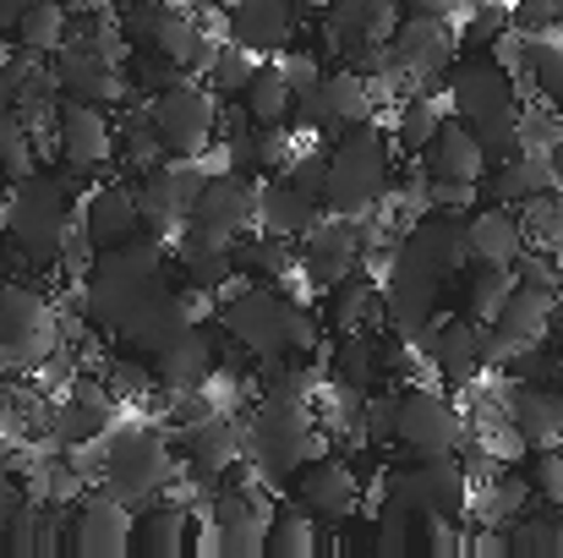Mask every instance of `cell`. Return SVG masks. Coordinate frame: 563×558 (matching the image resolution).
<instances>
[{
    "instance_id": "6da1fadb",
    "label": "cell",
    "mask_w": 563,
    "mask_h": 558,
    "mask_svg": "<svg viewBox=\"0 0 563 558\" xmlns=\"http://www.w3.org/2000/svg\"><path fill=\"white\" fill-rule=\"evenodd\" d=\"M88 192V176L60 165V171H27L22 182L5 186L0 197V252L22 269V280H38L60 269L66 236H71V197Z\"/></svg>"
},
{
    "instance_id": "7a4b0ae2",
    "label": "cell",
    "mask_w": 563,
    "mask_h": 558,
    "mask_svg": "<svg viewBox=\"0 0 563 558\" xmlns=\"http://www.w3.org/2000/svg\"><path fill=\"white\" fill-rule=\"evenodd\" d=\"M165 252H170V241H159V236H148V230H137V236H126V241L93 252L88 269H82V280H77V313H82L104 340H121V335L132 329V318H137L154 296L170 291V280H165Z\"/></svg>"
},
{
    "instance_id": "3957f363",
    "label": "cell",
    "mask_w": 563,
    "mask_h": 558,
    "mask_svg": "<svg viewBox=\"0 0 563 558\" xmlns=\"http://www.w3.org/2000/svg\"><path fill=\"white\" fill-rule=\"evenodd\" d=\"M246 422V471L268 493H290V477L312 460L329 455V433L312 422V405L301 400H263L241 416Z\"/></svg>"
},
{
    "instance_id": "277c9868",
    "label": "cell",
    "mask_w": 563,
    "mask_h": 558,
    "mask_svg": "<svg viewBox=\"0 0 563 558\" xmlns=\"http://www.w3.org/2000/svg\"><path fill=\"white\" fill-rule=\"evenodd\" d=\"M154 427L159 422H121L115 416V427L99 438V477H93V488H104L126 510H137V504H148V499H159V493H170L181 482V460H176V449Z\"/></svg>"
},
{
    "instance_id": "5b68a950",
    "label": "cell",
    "mask_w": 563,
    "mask_h": 558,
    "mask_svg": "<svg viewBox=\"0 0 563 558\" xmlns=\"http://www.w3.org/2000/svg\"><path fill=\"white\" fill-rule=\"evenodd\" d=\"M399 154H394V138H383L377 132V121H362V127H351V132H340L334 143H329V165H323V208L329 214H367L377 208V197L388 192L394 182V165Z\"/></svg>"
},
{
    "instance_id": "8992f818",
    "label": "cell",
    "mask_w": 563,
    "mask_h": 558,
    "mask_svg": "<svg viewBox=\"0 0 563 558\" xmlns=\"http://www.w3.org/2000/svg\"><path fill=\"white\" fill-rule=\"evenodd\" d=\"M60 351V313L38 280H0V372L33 378Z\"/></svg>"
},
{
    "instance_id": "52a82bcc",
    "label": "cell",
    "mask_w": 563,
    "mask_h": 558,
    "mask_svg": "<svg viewBox=\"0 0 563 558\" xmlns=\"http://www.w3.org/2000/svg\"><path fill=\"white\" fill-rule=\"evenodd\" d=\"M563 313V285L553 280H515L498 318L487 324V372L515 368L526 351H542L553 340V324Z\"/></svg>"
},
{
    "instance_id": "ba28073f",
    "label": "cell",
    "mask_w": 563,
    "mask_h": 558,
    "mask_svg": "<svg viewBox=\"0 0 563 558\" xmlns=\"http://www.w3.org/2000/svg\"><path fill=\"white\" fill-rule=\"evenodd\" d=\"M377 88L367 72H356V66H329L307 94H296L290 99V132H301V138H312V132H323L329 143L340 138V132H351V127H362V121H377Z\"/></svg>"
},
{
    "instance_id": "9c48e42d",
    "label": "cell",
    "mask_w": 563,
    "mask_h": 558,
    "mask_svg": "<svg viewBox=\"0 0 563 558\" xmlns=\"http://www.w3.org/2000/svg\"><path fill=\"white\" fill-rule=\"evenodd\" d=\"M268 515H274V493L257 477H246L241 488H224L202 510V537H191V548L213 558H263Z\"/></svg>"
},
{
    "instance_id": "30bf717a",
    "label": "cell",
    "mask_w": 563,
    "mask_h": 558,
    "mask_svg": "<svg viewBox=\"0 0 563 558\" xmlns=\"http://www.w3.org/2000/svg\"><path fill=\"white\" fill-rule=\"evenodd\" d=\"M388 72L399 77V88H427V94H443V72L460 50V28L443 17V11H405L388 33Z\"/></svg>"
},
{
    "instance_id": "8fae6325",
    "label": "cell",
    "mask_w": 563,
    "mask_h": 558,
    "mask_svg": "<svg viewBox=\"0 0 563 558\" xmlns=\"http://www.w3.org/2000/svg\"><path fill=\"white\" fill-rule=\"evenodd\" d=\"M471 438V422L465 411L432 389V383H410L399 389L394 400V444L410 455V460H438V455H460Z\"/></svg>"
},
{
    "instance_id": "7c38bea8",
    "label": "cell",
    "mask_w": 563,
    "mask_h": 558,
    "mask_svg": "<svg viewBox=\"0 0 563 558\" xmlns=\"http://www.w3.org/2000/svg\"><path fill=\"white\" fill-rule=\"evenodd\" d=\"M143 105H148V121H154L165 154H176V160H202V154L213 149L219 99H213L208 83H197V77L181 72V77H170L159 94H148Z\"/></svg>"
},
{
    "instance_id": "4fadbf2b",
    "label": "cell",
    "mask_w": 563,
    "mask_h": 558,
    "mask_svg": "<svg viewBox=\"0 0 563 558\" xmlns=\"http://www.w3.org/2000/svg\"><path fill=\"white\" fill-rule=\"evenodd\" d=\"M383 493L399 499V504L416 510V515L465 521L476 482H471V471L460 466V455H438V460H416L410 471H383Z\"/></svg>"
},
{
    "instance_id": "5bb4252c",
    "label": "cell",
    "mask_w": 563,
    "mask_h": 558,
    "mask_svg": "<svg viewBox=\"0 0 563 558\" xmlns=\"http://www.w3.org/2000/svg\"><path fill=\"white\" fill-rule=\"evenodd\" d=\"M176 460H181V482L187 488H213L219 477L241 471L246 460V422L241 416H202L191 427H176Z\"/></svg>"
},
{
    "instance_id": "9a60e30c",
    "label": "cell",
    "mask_w": 563,
    "mask_h": 558,
    "mask_svg": "<svg viewBox=\"0 0 563 558\" xmlns=\"http://www.w3.org/2000/svg\"><path fill=\"white\" fill-rule=\"evenodd\" d=\"M49 143H55L60 165L99 176L104 165H115V116L104 105H88V99H60L55 121H49Z\"/></svg>"
},
{
    "instance_id": "2e32d148",
    "label": "cell",
    "mask_w": 563,
    "mask_h": 558,
    "mask_svg": "<svg viewBox=\"0 0 563 558\" xmlns=\"http://www.w3.org/2000/svg\"><path fill=\"white\" fill-rule=\"evenodd\" d=\"M202 160H159L154 171H143L137 176V219H143V230L148 236H159V241H170L181 225H187L191 203H197V192H202Z\"/></svg>"
},
{
    "instance_id": "e0dca14e",
    "label": "cell",
    "mask_w": 563,
    "mask_h": 558,
    "mask_svg": "<svg viewBox=\"0 0 563 558\" xmlns=\"http://www.w3.org/2000/svg\"><path fill=\"white\" fill-rule=\"evenodd\" d=\"M362 269V225L351 214H318L312 230L296 241V274L312 291H334L345 274Z\"/></svg>"
},
{
    "instance_id": "ac0fdd59",
    "label": "cell",
    "mask_w": 563,
    "mask_h": 558,
    "mask_svg": "<svg viewBox=\"0 0 563 558\" xmlns=\"http://www.w3.org/2000/svg\"><path fill=\"white\" fill-rule=\"evenodd\" d=\"M290 499L318 521V526H351L362 515V477L345 455H312L290 477Z\"/></svg>"
},
{
    "instance_id": "d6986e66",
    "label": "cell",
    "mask_w": 563,
    "mask_h": 558,
    "mask_svg": "<svg viewBox=\"0 0 563 558\" xmlns=\"http://www.w3.org/2000/svg\"><path fill=\"white\" fill-rule=\"evenodd\" d=\"M377 296H383V329L416 346V340L438 324L443 280H432L427 269H416V263H405V258H388V269L377 274Z\"/></svg>"
},
{
    "instance_id": "ffe728a7",
    "label": "cell",
    "mask_w": 563,
    "mask_h": 558,
    "mask_svg": "<svg viewBox=\"0 0 563 558\" xmlns=\"http://www.w3.org/2000/svg\"><path fill=\"white\" fill-rule=\"evenodd\" d=\"M115 416H121V405H115V394L104 389V378L82 368L49 400V444H55V449L93 444V438H104V433L115 427Z\"/></svg>"
},
{
    "instance_id": "44dd1931",
    "label": "cell",
    "mask_w": 563,
    "mask_h": 558,
    "mask_svg": "<svg viewBox=\"0 0 563 558\" xmlns=\"http://www.w3.org/2000/svg\"><path fill=\"white\" fill-rule=\"evenodd\" d=\"M49 83H55V94L60 99H88V105H126V94H132V83H126V66H115V61H104L93 44H82V39H66L55 55H49Z\"/></svg>"
},
{
    "instance_id": "7402d4cb",
    "label": "cell",
    "mask_w": 563,
    "mask_h": 558,
    "mask_svg": "<svg viewBox=\"0 0 563 558\" xmlns=\"http://www.w3.org/2000/svg\"><path fill=\"white\" fill-rule=\"evenodd\" d=\"M443 105L460 121H482L504 105H520V88L493 55H465V61H449L443 72Z\"/></svg>"
},
{
    "instance_id": "603a6c76",
    "label": "cell",
    "mask_w": 563,
    "mask_h": 558,
    "mask_svg": "<svg viewBox=\"0 0 563 558\" xmlns=\"http://www.w3.org/2000/svg\"><path fill=\"white\" fill-rule=\"evenodd\" d=\"M416 357H427L443 383L465 389V383H476V378L487 372V324L471 318V313L443 318V324H432V329L416 340Z\"/></svg>"
},
{
    "instance_id": "cb8c5ba5",
    "label": "cell",
    "mask_w": 563,
    "mask_h": 558,
    "mask_svg": "<svg viewBox=\"0 0 563 558\" xmlns=\"http://www.w3.org/2000/svg\"><path fill=\"white\" fill-rule=\"evenodd\" d=\"M66 554H77V558L132 554V510L121 499H110L104 488L82 493L71 504V521H66Z\"/></svg>"
},
{
    "instance_id": "d4e9b609",
    "label": "cell",
    "mask_w": 563,
    "mask_h": 558,
    "mask_svg": "<svg viewBox=\"0 0 563 558\" xmlns=\"http://www.w3.org/2000/svg\"><path fill=\"white\" fill-rule=\"evenodd\" d=\"M257 182H263V176L208 171L187 219L191 225H202V230H213V236H224V241H235V236L257 230Z\"/></svg>"
},
{
    "instance_id": "484cf974",
    "label": "cell",
    "mask_w": 563,
    "mask_h": 558,
    "mask_svg": "<svg viewBox=\"0 0 563 558\" xmlns=\"http://www.w3.org/2000/svg\"><path fill=\"white\" fill-rule=\"evenodd\" d=\"M399 17H405L399 0H334V6H323V17H318L323 55L345 61V55H356L367 44H388V33H394Z\"/></svg>"
},
{
    "instance_id": "4316f807",
    "label": "cell",
    "mask_w": 563,
    "mask_h": 558,
    "mask_svg": "<svg viewBox=\"0 0 563 558\" xmlns=\"http://www.w3.org/2000/svg\"><path fill=\"white\" fill-rule=\"evenodd\" d=\"M301 33V0H230L224 39L252 55H279Z\"/></svg>"
},
{
    "instance_id": "83f0119b",
    "label": "cell",
    "mask_w": 563,
    "mask_h": 558,
    "mask_svg": "<svg viewBox=\"0 0 563 558\" xmlns=\"http://www.w3.org/2000/svg\"><path fill=\"white\" fill-rule=\"evenodd\" d=\"M213 329L219 324H187V329H176L170 340H159L154 351H148V368H154V383L165 389V394H181V389H202V378L219 368V351H213Z\"/></svg>"
},
{
    "instance_id": "f1b7e54d",
    "label": "cell",
    "mask_w": 563,
    "mask_h": 558,
    "mask_svg": "<svg viewBox=\"0 0 563 558\" xmlns=\"http://www.w3.org/2000/svg\"><path fill=\"white\" fill-rule=\"evenodd\" d=\"M77 230L93 252L126 241L143 230L137 219V182H93L82 197H77Z\"/></svg>"
},
{
    "instance_id": "f546056e",
    "label": "cell",
    "mask_w": 563,
    "mask_h": 558,
    "mask_svg": "<svg viewBox=\"0 0 563 558\" xmlns=\"http://www.w3.org/2000/svg\"><path fill=\"white\" fill-rule=\"evenodd\" d=\"M191 510L181 493H159V499H148V504H137L132 510V554L143 558H176L191 548Z\"/></svg>"
},
{
    "instance_id": "4dcf8cb0",
    "label": "cell",
    "mask_w": 563,
    "mask_h": 558,
    "mask_svg": "<svg viewBox=\"0 0 563 558\" xmlns=\"http://www.w3.org/2000/svg\"><path fill=\"white\" fill-rule=\"evenodd\" d=\"M421 165H427V176H438V182H482L487 176V149L476 143V132H471V121H460V116H443V127H438V138L416 154Z\"/></svg>"
},
{
    "instance_id": "1f68e13d",
    "label": "cell",
    "mask_w": 563,
    "mask_h": 558,
    "mask_svg": "<svg viewBox=\"0 0 563 558\" xmlns=\"http://www.w3.org/2000/svg\"><path fill=\"white\" fill-rule=\"evenodd\" d=\"M318 214H323V203H318L312 192H301L290 176H263V182H257V230H263V236L301 241Z\"/></svg>"
},
{
    "instance_id": "d6a6232c",
    "label": "cell",
    "mask_w": 563,
    "mask_h": 558,
    "mask_svg": "<svg viewBox=\"0 0 563 558\" xmlns=\"http://www.w3.org/2000/svg\"><path fill=\"white\" fill-rule=\"evenodd\" d=\"M465 247H471V263L515 269V258L526 252L520 214H515V208H498V203H476V208L465 214Z\"/></svg>"
},
{
    "instance_id": "836d02e7",
    "label": "cell",
    "mask_w": 563,
    "mask_h": 558,
    "mask_svg": "<svg viewBox=\"0 0 563 558\" xmlns=\"http://www.w3.org/2000/svg\"><path fill=\"white\" fill-rule=\"evenodd\" d=\"M170 252H176V263H181V274H187L191 291H219L230 274H235V263H230V241L224 236H213V230H202V225H181L176 236H170Z\"/></svg>"
},
{
    "instance_id": "e575fe53",
    "label": "cell",
    "mask_w": 563,
    "mask_h": 558,
    "mask_svg": "<svg viewBox=\"0 0 563 558\" xmlns=\"http://www.w3.org/2000/svg\"><path fill=\"white\" fill-rule=\"evenodd\" d=\"M548 186H559L553 171H548V160L531 154V149H515V154H504V160L487 165V176H482V203L520 208L526 197H537V192H548Z\"/></svg>"
},
{
    "instance_id": "d590c367",
    "label": "cell",
    "mask_w": 563,
    "mask_h": 558,
    "mask_svg": "<svg viewBox=\"0 0 563 558\" xmlns=\"http://www.w3.org/2000/svg\"><path fill=\"white\" fill-rule=\"evenodd\" d=\"M443 116H449V105H443V94H427V88H410V94H399V105H394V154H405V160H416L432 138H438V127H443Z\"/></svg>"
},
{
    "instance_id": "8d00e7d4",
    "label": "cell",
    "mask_w": 563,
    "mask_h": 558,
    "mask_svg": "<svg viewBox=\"0 0 563 558\" xmlns=\"http://www.w3.org/2000/svg\"><path fill=\"white\" fill-rule=\"evenodd\" d=\"M329 296V324H334V335H356V329H383V296H377V280L367 269H356V274H345L334 291H323Z\"/></svg>"
},
{
    "instance_id": "74e56055",
    "label": "cell",
    "mask_w": 563,
    "mask_h": 558,
    "mask_svg": "<svg viewBox=\"0 0 563 558\" xmlns=\"http://www.w3.org/2000/svg\"><path fill=\"white\" fill-rule=\"evenodd\" d=\"M323 548V532H318V521L296 504V499H285V504H274V515H268V543H263V558H312Z\"/></svg>"
},
{
    "instance_id": "f35d334b",
    "label": "cell",
    "mask_w": 563,
    "mask_h": 558,
    "mask_svg": "<svg viewBox=\"0 0 563 558\" xmlns=\"http://www.w3.org/2000/svg\"><path fill=\"white\" fill-rule=\"evenodd\" d=\"M235 99H241V110H246L252 127H274V121H290V99L296 94H290V83H285V72L274 61H257L252 77H246V88Z\"/></svg>"
},
{
    "instance_id": "ab89813d",
    "label": "cell",
    "mask_w": 563,
    "mask_h": 558,
    "mask_svg": "<svg viewBox=\"0 0 563 558\" xmlns=\"http://www.w3.org/2000/svg\"><path fill=\"white\" fill-rule=\"evenodd\" d=\"M115 160H121L132 176H143V171H154L159 160H170L165 143H159V132H154V121H148V105H132V110L115 121Z\"/></svg>"
},
{
    "instance_id": "60d3db41",
    "label": "cell",
    "mask_w": 563,
    "mask_h": 558,
    "mask_svg": "<svg viewBox=\"0 0 563 558\" xmlns=\"http://www.w3.org/2000/svg\"><path fill=\"white\" fill-rule=\"evenodd\" d=\"M329 378H340V383H351V389H373L383 383V372H377V329H356V335H340L334 346H329Z\"/></svg>"
},
{
    "instance_id": "b9f144b4",
    "label": "cell",
    "mask_w": 563,
    "mask_h": 558,
    "mask_svg": "<svg viewBox=\"0 0 563 558\" xmlns=\"http://www.w3.org/2000/svg\"><path fill=\"white\" fill-rule=\"evenodd\" d=\"M66 28H71V11H66V0H33V6L16 17L11 39H16V50L55 55V50L66 44Z\"/></svg>"
},
{
    "instance_id": "7bdbcfd3",
    "label": "cell",
    "mask_w": 563,
    "mask_h": 558,
    "mask_svg": "<svg viewBox=\"0 0 563 558\" xmlns=\"http://www.w3.org/2000/svg\"><path fill=\"white\" fill-rule=\"evenodd\" d=\"M515 214H520L526 247H537L548 258H563V186H548V192L526 197Z\"/></svg>"
},
{
    "instance_id": "ee69618b",
    "label": "cell",
    "mask_w": 563,
    "mask_h": 558,
    "mask_svg": "<svg viewBox=\"0 0 563 558\" xmlns=\"http://www.w3.org/2000/svg\"><path fill=\"white\" fill-rule=\"evenodd\" d=\"M509 532V558H563V510H542V515H520L504 526Z\"/></svg>"
},
{
    "instance_id": "f6af8a7d",
    "label": "cell",
    "mask_w": 563,
    "mask_h": 558,
    "mask_svg": "<svg viewBox=\"0 0 563 558\" xmlns=\"http://www.w3.org/2000/svg\"><path fill=\"white\" fill-rule=\"evenodd\" d=\"M509 285H515V269L471 263V269H465V313L482 318V324H493L498 307H504V296H509Z\"/></svg>"
},
{
    "instance_id": "bcb514c9",
    "label": "cell",
    "mask_w": 563,
    "mask_h": 558,
    "mask_svg": "<svg viewBox=\"0 0 563 558\" xmlns=\"http://www.w3.org/2000/svg\"><path fill=\"white\" fill-rule=\"evenodd\" d=\"M99 378H104V389L115 394V405H143V400L159 389L148 357H104V362H99Z\"/></svg>"
},
{
    "instance_id": "7dc6e473",
    "label": "cell",
    "mask_w": 563,
    "mask_h": 558,
    "mask_svg": "<svg viewBox=\"0 0 563 558\" xmlns=\"http://www.w3.org/2000/svg\"><path fill=\"white\" fill-rule=\"evenodd\" d=\"M263 55H252V50H241V44H230V39H219V55H213V66H208V88L213 94H224V99H235L241 88H246V77H252V66H257Z\"/></svg>"
},
{
    "instance_id": "c3c4849f",
    "label": "cell",
    "mask_w": 563,
    "mask_h": 558,
    "mask_svg": "<svg viewBox=\"0 0 563 558\" xmlns=\"http://www.w3.org/2000/svg\"><path fill=\"white\" fill-rule=\"evenodd\" d=\"M290 154H296V132H290L285 121L252 127V171H257V176H279V171L290 165Z\"/></svg>"
},
{
    "instance_id": "681fc988",
    "label": "cell",
    "mask_w": 563,
    "mask_h": 558,
    "mask_svg": "<svg viewBox=\"0 0 563 558\" xmlns=\"http://www.w3.org/2000/svg\"><path fill=\"white\" fill-rule=\"evenodd\" d=\"M27 171H38V138H33L22 121H11V127L0 132V176H5V182H22Z\"/></svg>"
},
{
    "instance_id": "f907efd6",
    "label": "cell",
    "mask_w": 563,
    "mask_h": 558,
    "mask_svg": "<svg viewBox=\"0 0 563 558\" xmlns=\"http://www.w3.org/2000/svg\"><path fill=\"white\" fill-rule=\"evenodd\" d=\"M515 121H520V105H504V110H493V116L471 121L476 143L487 149V160H504V154H515V149H520V138H515Z\"/></svg>"
},
{
    "instance_id": "816d5d0a",
    "label": "cell",
    "mask_w": 563,
    "mask_h": 558,
    "mask_svg": "<svg viewBox=\"0 0 563 558\" xmlns=\"http://www.w3.org/2000/svg\"><path fill=\"white\" fill-rule=\"evenodd\" d=\"M531 460V493L542 499V504H553V510H563V444H553V449H531L526 455Z\"/></svg>"
},
{
    "instance_id": "f5cc1de1",
    "label": "cell",
    "mask_w": 563,
    "mask_h": 558,
    "mask_svg": "<svg viewBox=\"0 0 563 558\" xmlns=\"http://www.w3.org/2000/svg\"><path fill=\"white\" fill-rule=\"evenodd\" d=\"M274 66L285 72L290 94H307V88H312V83H318V77L329 72V55H323V50H301V44L290 39V44L279 50V61H274Z\"/></svg>"
},
{
    "instance_id": "db71d44e",
    "label": "cell",
    "mask_w": 563,
    "mask_h": 558,
    "mask_svg": "<svg viewBox=\"0 0 563 558\" xmlns=\"http://www.w3.org/2000/svg\"><path fill=\"white\" fill-rule=\"evenodd\" d=\"M38 515H44V504H33V499H22L5 515V558H38Z\"/></svg>"
},
{
    "instance_id": "11a10c76",
    "label": "cell",
    "mask_w": 563,
    "mask_h": 558,
    "mask_svg": "<svg viewBox=\"0 0 563 558\" xmlns=\"http://www.w3.org/2000/svg\"><path fill=\"white\" fill-rule=\"evenodd\" d=\"M416 554L460 558V521H449V515H416Z\"/></svg>"
},
{
    "instance_id": "9f6ffc18",
    "label": "cell",
    "mask_w": 563,
    "mask_h": 558,
    "mask_svg": "<svg viewBox=\"0 0 563 558\" xmlns=\"http://www.w3.org/2000/svg\"><path fill=\"white\" fill-rule=\"evenodd\" d=\"M476 203H482V182H438V176H432V214L465 219Z\"/></svg>"
},
{
    "instance_id": "6f0895ef",
    "label": "cell",
    "mask_w": 563,
    "mask_h": 558,
    "mask_svg": "<svg viewBox=\"0 0 563 558\" xmlns=\"http://www.w3.org/2000/svg\"><path fill=\"white\" fill-rule=\"evenodd\" d=\"M22 499H27V493H22V482H16V477L0 466V558H5V515H11Z\"/></svg>"
},
{
    "instance_id": "680465c9",
    "label": "cell",
    "mask_w": 563,
    "mask_h": 558,
    "mask_svg": "<svg viewBox=\"0 0 563 558\" xmlns=\"http://www.w3.org/2000/svg\"><path fill=\"white\" fill-rule=\"evenodd\" d=\"M399 6H405V11H443V17L460 28V22L471 17V6H476V0H399Z\"/></svg>"
},
{
    "instance_id": "91938a15",
    "label": "cell",
    "mask_w": 563,
    "mask_h": 558,
    "mask_svg": "<svg viewBox=\"0 0 563 558\" xmlns=\"http://www.w3.org/2000/svg\"><path fill=\"white\" fill-rule=\"evenodd\" d=\"M542 160H548V171H553V182L563 186V132H559V138H553V143H548V154H542Z\"/></svg>"
},
{
    "instance_id": "94428289",
    "label": "cell",
    "mask_w": 563,
    "mask_h": 558,
    "mask_svg": "<svg viewBox=\"0 0 563 558\" xmlns=\"http://www.w3.org/2000/svg\"><path fill=\"white\" fill-rule=\"evenodd\" d=\"M202 6H230V0H202Z\"/></svg>"
},
{
    "instance_id": "6125c7cd",
    "label": "cell",
    "mask_w": 563,
    "mask_h": 558,
    "mask_svg": "<svg viewBox=\"0 0 563 558\" xmlns=\"http://www.w3.org/2000/svg\"><path fill=\"white\" fill-rule=\"evenodd\" d=\"M0 449H5V444H0Z\"/></svg>"
}]
</instances>
